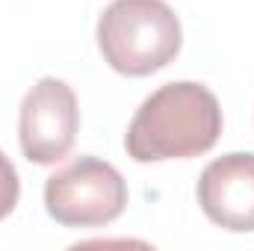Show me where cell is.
I'll list each match as a JSON object with an SVG mask.
<instances>
[{"label":"cell","mask_w":254,"mask_h":251,"mask_svg":"<svg viewBox=\"0 0 254 251\" xmlns=\"http://www.w3.org/2000/svg\"><path fill=\"white\" fill-rule=\"evenodd\" d=\"M222 136V107L201 83H166L142 101L127 127L125 148L136 163L190 160Z\"/></svg>","instance_id":"1"},{"label":"cell","mask_w":254,"mask_h":251,"mask_svg":"<svg viewBox=\"0 0 254 251\" xmlns=\"http://www.w3.org/2000/svg\"><path fill=\"white\" fill-rule=\"evenodd\" d=\"M204 216L234 234L254 231V154H225L198 178Z\"/></svg>","instance_id":"5"},{"label":"cell","mask_w":254,"mask_h":251,"mask_svg":"<svg viewBox=\"0 0 254 251\" xmlns=\"http://www.w3.org/2000/svg\"><path fill=\"white\" fill-rule=\"evenodd\" d=\"M45 207L63 228H101L127 207L125 178L98 157H77L45 184Z\"/></svg>","instance_id":"3"},{"label":"cell","mask_w":254,"mask_h":251,"mask_svg":"<svg viewBox=\"0 0 254 251\" xmlns=\"http://www.w3.org/2000/svg\"><path fill=\"white\" fill-rule=\"evenodd\" d=\"M77 130H80V110L74 89L65 80L42 77L24 95L18 116V139L24 157L36 166L60 163L71 154Z\"/></svg>","instance_id":"4"},{"label":"cell","mask_w":254,"mask_h":251,"mask_svg":"<svg viewBox=\"0 0 254 251\" xmlns=\"http://www.w3.org/2000/svg\"><path fill=\"white\" fill-rule=\"evenodd\" d=\"M18 195H21V181H18V172H15V166L9 163V157L0 151V222H3V219L15 210Z\"/></svg>","instance_id":"6"},{"label":"cell","mask_w":254,"mask_h":251,"mask_svg":"<svg viewBox=\"0 0 254 251\" xmlns=\"http://www.w3.org/2000/svg\"><path fill=\"white\" fill-rule=\"evenodd\" d=\"M184 33L166 0H113L98 18L104 63L125 77H148L181 54Z\"/></svg>","instance_id":"2"}]
</instances>
